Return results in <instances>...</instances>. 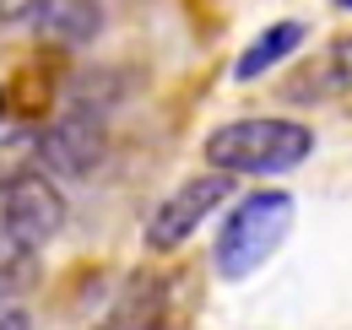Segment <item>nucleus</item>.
<instances>
[{"mask_svg": "<svg viewBox=\"0 0 352 330\" xmlns=\"http://www.w3.org/2000/svg\"><path fill=\"white\" fill-rule=\"evenodd\" d=\"M304 38H309L304 22H271L261 38H255L244 54H239L233 76H239V82H255V76H265V71H276V65H282L293 49H304Z\"/></svg>", "mask_w": 352, "mask_h": 330, "instance_id": "8", "label": "nucleus"}, {"mask_svg": "<svg viewBox=\"0 0 352 330\" xmlns=\"http://www.w3.org/2000/svg\"><path fill=\"white\" fill-rule=\"evenodd\" d=\"M60 228H65V195L49 184L38 168L0 190V233L6 239H16L22 249L38 254L49 239H60Z\"/></svg>", "mask_w": 352, "mask_h": 330, "instance_id": "4", "label": "nucleus"}, {"mask_svg": "<svg viewBox=\"0 0 352 330\" xmlns=\"http://www.w3.org/2000/svg\"><path fill=\"white\" fill-rule=\"evenodd\" d=\"M293 228V195L287 190H261V195H244L239 206L228 211L212 249V265H217L222 282H244L250 271H261L265 260L282 249Z\"/></svg>", "mask_w": 352, "mask_h": 330, "instance_id": "2", "label": "nucleus"}, {"mask_svg": "<svg viewBox=\"0 0 352 330\" xmlns=\"http://www.w3.org/2000/svg\"><path fill=\"white\" fill-rule=\"evenodd\" d=\"M0 114H6V92H0Z\"/></svg>", "mask_w": 352, "mask_h": 330, "instance_id": "12", "label": "nucleus"}, {"mask_svg": "<svg viewBox=\"0 0 352 330\" xmlns=\"http://www.w3.org/2000/svg\"><path fill=\"white\" fill-rule=\"evenodd\" d=\"M33 276H38V260H33V249H22L16 239H6L0 233V298H16V292L33 287Z\"/></svg>", "mask_w": 352, "mask_h": 330, "instance_id": "9", "label": "nucleus"}, {"mask_svg": "<svg viewBox=\"0 0 352 330\" xmlns=\"http://www.w3.org/2000/svg\"><path fill=\"white\" fill-rule=\"evenodd\" d=\"M109 157V135H103V120L87 114V109H71L54 124H44L38 135V168H54L65 179H87L98 173Z\"/></svg>", "mask_w": 352, "mask_h": 330, "instance_id": "6", "label": "nucleus"}, {"mask_svg": "<svg viewBox=\"0 0 352 330\" xmlns=\"http://www.w3.org/2000/svg\"><path fill=\"white\" fill-rule=\"evenodd\" d=\"M0 330H33V320L22 309H0Z\"/></svg>", "mask_w": 352, "mask_h": 330, "instance_id": "11", "label": "nucleus"}, {"mask_svg": "<svg viewBox=\"0 0 352 330\" xmlns=\"http://www.w3.org/2000/svg\"><path fill=\"white\" fill-rule=\"evenodd\" d=\"M336 6H347V11H352V0H336Z\"/></svg>", "mask_w": 352, "mask_h": 330, "instance_id": "13", "label": "nucleus"}, {"mask_svg": "<svg viewBox=\"0 0 352 330\" xmlns=\"http://www.w3.org/2000/svg\"><path fill=\"white\" fill-rule=\"evenodd\" d=\"M347 49H352V43H347Z\"/></svg>", "mask_w": 352, "mask_h": 330, "instance_id": "14", "label": "nucleus"}, {"mask_svg": "<svg viewBox=\"0 0 352 330\" xmlns=\"http://www.w3.org/2000/svg\"><path fill=\"white\" fill-rule=\"evenodd\" d=\"M190 292L195 287L174 271H135L114 298V309L98 320V330H179L195 303Z\"/></svg>", "mask_w": 352, "mask_h": 330, "instance_id": "3", "label": "nucleus"}, {"mask_svg": "<svg viewBox=\"0 0 352 330\" xmlns=\"http://www.w3.org/2000/svg\"><path fill=\"white\" fill-rule=\"evenodd\" d=\"M314 152V130L293 120H233L206 135V163L217 173H287Z\"/></svg>", "mask_w": 352, "mask_h": 330, "instance_id": "1", "label": "nucleus"}, {"mask_svg": "<svg viewBox=\"0 0 352 330\" xmlns=\"http://www.w3.org/2000/svg\"><path fill=\"white\" fill-rule=\"evenodd\" d=\"M33 6L38 0H0V22H22V16H33Z\"/></svg>", "mask_w": 352, "mask_h": 330, "instance_id": "10", "label": "nucleus"}, {"mask_svg": "<svg viewBox=\"0 0 352 330\" xmlns=\"http://www.w3.org/2000/svg\"><path fill=\"white\" fill-rule=\"evenodd\" d=\"M228 195H233V179L217 173V168H212V173L184 179L174 195L146 217V249H152V254H174V249L184 244V239H190V233H195V228H201V222H206Z\"/></svg>", "mask_w": 352, "mask_h": 330, "instance_id": "5", "label": "nucleus"}, {"mask_svg": "<svg viewBox=\"0 0 352 330\" xmlns=\"http://www.w3.org/2000/svg\"><path fill=\"white\" fill-rule=\"evenodd\" d=\"M33 28L44 43L60 49H87L103 33V6L98 0H38L33 6Z\"/></svg>", "mask_w": 352, "mask_h": 330, "instance_id": "7", "label": "nucleus"}]
</instances>
